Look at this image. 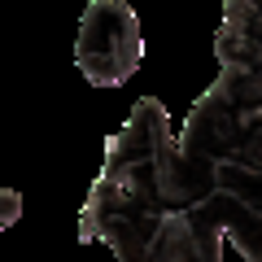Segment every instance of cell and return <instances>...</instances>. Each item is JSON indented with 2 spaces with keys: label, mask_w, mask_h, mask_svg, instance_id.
<instances>
[{
  "label": "cell",
  "mask_w": 262,
  "mask_h": 262,
  "mask_svg": "<svg viewBox=\"0 0 262 262\" xmlns=\"http://www.w3.org/2000/svg\"><path fill=\"white\" fill-rule=\"evenodd\" d=\"M105 153L79 232L105 241L118 262H188V223L201 192L166 110L140 101Z\"/></svg>",
  "instance_id": "1"
},
{
  "label": "cell",
  "mask_w": 262,
  "mask_h": 262,
  "mask_svg": "<svg viewBox=\"0 0 262 262\" xmlns=\"http://www.w3.org/2000/svg\"><path fill=\"white\" fill-rule=\"evenodd\" d=\"M219 83L210 92L232 110L241 131H262V5L232 0L219 27Z\"/></svg>",
  "instance_id": "2"
},
{
  "label": "cell",
  "mask_w": 262,
  "mask_h": 262,
  "mask_svg": "<svg viewBox=\"0 0 262 262\" xmlns=\"http://www.w3.org/2000/svg\"><path fill=\"white\" fill-rule=\"evenodd\" d=\"M79 70H83L88 83L110 88L140 66V22L127 5H114V0H96L88 5V18L79 27Z\"/></svg>",
  "instance_id": "3"
},
{
  "label": "cell",
  "mask_w": 262,
  "mask_h": 262,
  "mask_svg": "<svg viewBox=\"0 0 262 262\" xmlns=\"http://www.w3.org/2000/svg\"><path fill=\"white\" fill-rule=\"evenodd\" d=\"M18 210H22V201H18V192H0V232L18 219Z\"/></svg>",
  "instance_id": "4"
}]
</instances>
